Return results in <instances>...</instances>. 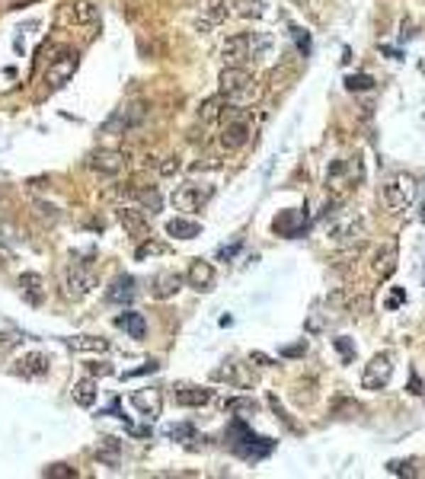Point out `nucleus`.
Instances as JSON below:
<instances>
[{"label": "nucleus", "instance_id": "42", "mask_svg": "<svg viewBox=\"0 0 425 479\" xmlns=\"http://www.w3.org/2000/svg\"><path fill=\"white\" fill-rule=\"evenodd\" d=\"M42 476H58V479H65V476H77L74 470H67L65 463H55V466H45V473Z\"/></svg>", "mask_w": 425, "mask_h": 479}, {"label": "nucleus", "instance_id": "28", "mask_svg": "<svg viewBox=\"0 0 425 479\" xmlns=\"http://www.w3.org/2000/svg\"><path fill=\"white\" fill-rule=\"evenodd\" d=\"M167 233L176 236V240H195L202 233V224L199 221H186V217H173L167 224Z\"/></svg>", "mask_w": 425, "mask_h": 479}, {"label": "nucleus", "instance_id": "35", "mask_svg": "<svg viewBox=\"0 0 425 479\" xmlns=\"http://www.w3.org/2000/svg\"><path fill=\"white\" fill-rule=\"evenodd\" d=\"M346 87L352 89V93H361V89L374 87V77L371 74H352V77H346Z\"/></svg>", "mask_w": 425, "mask_h": 479}, {"label": "nucleus", "instance_id": "27", "mask_svg": "<svg viewBox=\"0 0 425 479\" xmlns=\"http://www.w3.org/2000/svg\"><path fill=\"white\" fill-rule=\"evenodd\" d=\"M227 6H231V19L233 16H243V19L265 16V4H263V0H227Z\"/></svg>", "mask_w": 425, "mask_h": 479}, {"label": "nucleus", "instance_id": "22", "mask_svg": "<svg viewBox=\"0 0 425 479\" xmlns=\"http://www.w3.org/2000/svg\"><path fill=\"white\" fill-rule=\"evenodd\" d=\"M371 272L377 275L380 281L384 278H390L393 272H397V243H384V246L374 253V265H371Z\"/></svg>", "mask_w": 425, "mask_h": 479}, {"label": "nucleus", "instance_id": "49", "mask_svg": "<svg viewBox=\"0 0 425 479\" xmlns=\"http://www.w3.org/2000/svg\"><path fill=\"white\" fill-rule=\"evenodd\" d=\"M294 4H301V6H307V4H310V0H294Z\"/></svg>", "mask_w": 425, "mask_h": 479}, {"label": "nucleus", "instance_id": "38", "mask_svg": "<svg viewBox=\"0 0 425 479\" xmlns=\"http://www.w3.org/2000/svg\"><path fill=\"white\" fill-rule=\"evenodd\" d=\"M87 374L90 377H109V374H116V368H112L109 361H90L87 364Z\"/></svg>", "mask_w": 425, "mask_h": 479}, {"label": "nucleus", "instance_id": "45", "mask_svg": "<svg viewBox=\"0 0 425 479\" xmlns=\"http://www.w3.org/2000/svg\"><path fill=\"white\" fill-rule=\"evenodd\" d=\"M176 170H180V160H167V163L160 166V172H163V176H173Z\"/></svg>", "mask_w": 425, "mask_h": 479}, {"label": "nucleus", "instance_id": "17", "mask_svg": "<svg viewBox=\"0 0 425 479\" xmlns=\"http://www.w3.org/2000/svg\"><path fill=\"white\" fill-rule=\"evenodd\" d=\"M16 287H20V297L26 300L29 307L45 304V278H42L39 272H23L20 281H16Z\"/></svg>", "mask_w": 425, "mask_h": 479}, {"label": "nucleus", "instance_id": "31", "mask_svg": "<svg viewBox=\"0 0 425 479\" xmlns=\"http://www.w3.org/2000/svg\"><path fill=\"white\" fill-rule=\"evenodd\" d=\"M297 217H301V214H294V211H285V214L275 217V224H272V227H275V233H282V236H297V233H301V227L294 224Z\"/></svg>", "mask_w": 425, "mask_h": 479}, {"label": "nucleus", "instance_id": "39", "mask_svg": "<svg viewBox=\"0 0 425 479\" xmlns=\"http://www.w3.org/2000/svg\"><path fill=\"white\" fill-rule=\"evenodd\" d=\"M342 412H361V406L355 400H339V402H333V415L336 419H342Z\"/></svg>", "mask_w": 425, "mask_h": 479}, {"label": "nucleus", "instance_id": "13", "mask_svg": "<svg viewBox=\"0 0 425 479\" xmlns=\"http://www.w3.org/2000/svg\"><path fill=\"white\" fill-rule=\"evenodd\" d=\"M128 402H131V409H135L141 419H148V422H157L160 419V412H163V393L160 390H154V387L135 390V393L128 396Z\"/></svg>", "mask_w": 425, "mask_h": 479}, {"label": "nucleus", "instance_id": "12", "mask_svg": "<svg viewBox=\"0 0 425 479\" xmlns=\"http://www.w3.org/2000/svg\"><path fill=\"white\" fill-rule=\"evenodd\" d=\"M87 166L93 172H99V176H122L125 166H128V157L122 150H112V147H99V150H93L87 157Z\"/></svg>", "mask_w": 425, "mask_h": 479}, {"label": "nucleus", "instance_id": "36", "mask_svg": "<svg viewBox=\"0 0 425 479\" xmlns=\"http://www.w3.org/2000/svg\"><path fill=\"white\" fill-rule=\"evenodd\" d=\"M157 253H163V246H160V243H154V240L148 236V240H144L141 246L135 249V259H148V255H157Z\"/></svg>", "mask_w": 425, "mask_h": 479}, {"label": "nucleus", "instance_id": "5", "mask_svg": "<svg viewBox=\"0 0 425 479\" xmlns=\"http://www.w3.org/2000/svg\"><path fill=\"white\" fill-rule=\"evenodd\" d=\"M323 233H326V240L333 243V246H355V243L365 240L368 224L361 214H339L326 224Z\"/></svg>", "mask_w": 425, "mask_h": 479}, {"label": "nucleus", "instance_id": "2", "mask_svg": "<svg viewBox=\"0 0 425 479\" xmlns=\"http://www.w3.org/2000/svg\"><path fill=\"white\" fill-rule=\"evenodd\" d=\"M227 441H231V451L237 453V457H243L246 463H256V460L269 457V453L275 451V441L250 431V428H246V419H233L231 422V428H227Z\"/></svg>", "mask_w": 425, "mask_h": 479}, {"label": "nucleus", "instance_id": "18", "mask_svg": "<svg viewBox=\"0 0 425 479\" xmlns=\"http://www.w3.org/2000/svg\"><path fill=\"white\" fill-rule=\"evenodd\" d=\"M182 285H186V275H180V272H160L154 278V285H150V297L170 300V297H176V294L182 291Z\"/></svg>", "mask_w": 425, "mask_h": 479}, {"label": "nucleus", "instance_id": "44", "mask_svg": "<svg viewBox=\"0 0 425 479\" xmlns=\"http://www.w3.org/2000/svg\"><path fill=\"white\" fill-rule=\"evenodd\" d=\"M307 351V342H301V345H288V348H282V355L285 358H297V355H304Z\"/></svg>", "mask_w": 425, "mask_h": 479}, {"label": "nucleus", "instance_id": "9", "mask_svg": "<svg viewBox=\"0 0 425 479\" xmlns=\"http://www.w3.org/2000/svg\"><path fill=\"white\" fill-rule=\"evenodd\" d=\"M211 198H214V185H208V182H182V185H176L173 189L170 202H173V208H180V211H202Z\"/></svg>", "mask_w": 425, "mask_h": 479}, {"label": "nucleus", "instance_id": "33", "mask_svg": "<svg viewBox=\"0 0 425 479\" xmlns=\"http://www.w3.org/2000/svg\"><path fill=\"white\" fill-rule=\"evenodd\" d=\"M16 345H23V332L20 329H0V355H10Z\"/></svg>", "mask_w": 425, "mask_h": 479}, {"label": "nucleus", "instance_id": "34", "mask_svg": "<svg viewBox=\"0 0 425 479\" xmlns=\"http://www.w3.org/2000/svg\"><path fill=\"white\" fill-rule=\"evenodd\" d=\"M416 460H393V463H387V470L393 473V476H419L416 470Z\"/></svg>", "mask_w": 425, "mask_h": 479}, {"label": "nucleus", "instance_id": "41", "mask_svg": "<svg viewBox=\"0 0 425 479\" xmlns=\"http://www.w3.org/2000/svg\"><path fill=\"white\" fill-rule=\"evenodd\" d=\"M157 368H160V361H157V358H150V361H144L141 368H135V370H125V377H141V374H154Z\"/></svg>", "mask_w": 425, "mask_h": 479}, {"label": "nucleus", "instance_id": "4", "mask_svg": "<svg viewBox=\"0 0 425 479\" xmlns=\"http://www.w3.org/2000/svg\"><path fill=\"white\" fill-rule=\"evenodd\" d=\"M144 121H148V102L135 99V102H125L122 109H116V112L103 121L99 131L103 134H131V131H138Z\"/></svg>", "mask_w": 425, "mask_h": 479}, {"label": "nucleus", "instance_id": "8", "mask_svg": "<svg viewBox=\"0 0 425 479\" xmlns=\"http://www.w3.org/2000/svg\"><path fill=\"white\" fill-rule=\"evenodd\" d=\"M77 67H80V55H77V51L61 48L58 55L48 61V67H45V87L48 89H61L65 83H71V77L77 74Z\"/></svg>", "mask_w": 425, "mask_h": 479}, {"label": "nucleus", "instance_id": "29", "mask_svg": "<svg viewBox=\"0 0 425 479\" xmlns=\"http://www.w3.org/2000/svg\"><path fill=\"white\" fill-rule=\"evenodd\" d=\"M224 96H211V99H205L202 102V109H199V119H202V125H214V121H221V109H224Z\"/></svg>", "mask_w": 425, "mask_h": 479}, {"label": "nucleus", "instance_id": "6", "mask_svg": "<svg viewBox=\"0 0 425 479\" xmlns=\"http://www.w3.org/2000/svg\"><path fill=\"white\" fill-rule=\"evenodd\" d=\"M416 192H419V182L409 172H393L384 182V192H380V195H384V204L390 211H406L416 202Z\"/></svg>", "mask_w": 425, "mask_h": 479}, {"label": "nucleus", "instance_id": "16", "mask_svg": "<svg viewBox=\"0 0 425 479\" xmlns=\"http://www.w3.org/2000/svg\"><path fill=\"white\" fill-rule=\"evenodd\" d=\"M173 400L176 406H186V409H202L214 400V390L199 387V383H176L173 387Z\"/></svg>", "mask_w": 425, "mask_h": 479}, {"label": "nucleus", "instance_id": "23", "mask_svg": "<svg viewBox=\"0 0 425 479\" xmlns=\"http://www.w3.org/2000/svg\"><path fill=\"white\" fill-rule=\"evenodd\" d=\"M116 326L128 332L131 338H144V336H148V319H144V313H138V310H122L116 316Z\"/></svg>", "mask_w": 425, "mask_h": 479}, {"label": "nucleus", "instance_id": "7", "mask_svg": "<svg viewBox=\"0 0 425 479\" xmlns=\"http://www.w3.org/2000/svg\"><path fill=\"white\" fill-rule=\"evenodd\" d=\"M96 285H99V275L93 272L90 265L71 262V268H67L65 278H61V294H65L67 300H84L87 294H93Z\"/></svg>", "mask_w": 425, "mask_h": 479}, {"label": "nucleus", "instance_id": "10", "mask_svg": "<svg viewBox=\"0 0 425 479\" xmlns=\"http://www.w3.org/2000/svg\"><path fill=\"white\" fill-rule=\"evenodd\" d=\"M99 19V6L90 0H65L55 10V23L58 26H90Z\"/></svg>", "mask_w": 425, "mask_h": 479}, {"label": "nucleus", "instance_id": "37", "mask_svg": "<svg viewBox=\"0 0 425 479\" xmlns=\"http://www.w3.org/2000/svg\"><path fill=\"white\" fill-rule=\"evenodd\" d=\"M333 345H336V351H339V355H342V361H352V358H355V345L352 342H348V338L346 336H339V338H333Z\"/></svg>", "mask_w": 425, "mask_h": 479}, {"label": "nucleus", "instance_id": "14", "mask_svg": "<svg viewBox=\"0 0 425 479\" xmlns=\"http://www.w3.org/2000/svg\"><path fill=\"white\" fill-rule=\"evenodd\" d=\"M52 370V358L45 351H26L23 358L13 361V374L16 377H26V380H39V377H48Z\"/></svg>", "mask_w": 425, "mask_h": 479}, {"label": "nucleus", "instance_id": "1", "mask_svg": "<svg viewBox=\"0 0 425 479\" xmlns=\"http://www.w3.org/2000/svg\"><path fill=\"white\" fill-rule=\"evenodd\" d=\"M218 93L233 106H253L259 96V83L243 64H227L218 77Z\"/></svg>", "mask_w": 425, "mask_h": 479}, {"label": "nucleus", "instance_id": "25", "mask_svg": "<svg viewBox=\"0 0 425 479\" xmlns=\"http://www.w3.org/2000/svg\"><path fill=\"white\" fill-rule=\"evenodd\" d=\"M71 396H74V402H77V406L90 409L93 402H96V396H99V390H96V380H93V377H84V380H74V387H71Z\"/></svg>", "mask_w": 425, "mask_h": 479}, {"label": "nucleus", "instance_id": "11", "mask_svg": "<svg viewBox=\"0 0 425 479\" xmlns=\"http://www.w3.org/2000/svg\"><path fill=\"white\" fill-rule=\"evenodd\" d=\"M393 377V355L390 351H377L361 370V387L365 390H384Z\"/></svg>", "mask_w": 425, "mask_h": 479}, {"label": "nucleus", "instance_id": "19", "mask_svg": "<svg viewBox=\"0 0 425 479\" xmlns=\"http://www.w3.org/2000/svg\"><path fill=\"white\" fill-rule=\"evenodd\" d=\"M135 294H138L135 278H131V275H118V278L109 285V291H106V304L125 307V304H131V300H135Z\"/></svg>", "mask_w": 425, "mask_h": 479}, {"label": "nucleus", "instance_id": "46", "mask_svg": "<svg viewBox=\"0 0 425 479\" xmlns=\"http://www.w3.org/2000/svg\"><path fill=\"white\" fill-rule=\"evenodd\" d=\"M250 361H256L259 368H272V361H269V358L263 355V351H253V355H250Z\"/></svg>", "mask_w": 425, "mask_h": 479}, {"label": "nucleus", "instance_id": "26", "mask_svg": "<svg viewBox=\"0 0 425 479\" xmlns=\"http://www.w3.org/2000/svg\"><path fill=\"white\" fill-rule=\"evenodd\" d=\"M224 409L233 419H253V415L259 412V402L253 400V396H231V400L224 402Z\"/></svg>", "mask_w": 425, "mask_h": 479}, {"label": "nucleus", "instance_id": "20", "mask_svg": "<svg viewBox=\"0 0 425 479\" xmlns=\"http://www.w3.org/2000/svg\"><path fill=\"white\" fill-rule=\"evenodd\" d=\"M211 380H218V383H231V387H250L253 377H250V374H243V364H237V361H224L221 368H214V370H211Z\"/></svg>", "mask_w": 425, "mask_h": 479}, {"label": "nucleus", "instance_id": "3", "mask_svg": "<svg viewBox=\"0 0 425 479\" xmlns=\"http://www.w3.org/2000/svg\"><path fill=\"white\" fill-rule=\"evenodd\" d=\"M272 48V38L263 32H237V35H227L221 42V57L224 64H246L263 57Z\"/></svg>", "mask_w": 425, "mask_h": 479}, {"label": "nucleus", "instance_id": "50", "mask_svg": "<svg viewBox=\"0 0 425 479\" xmlns=\"http://www.w3.org/2000/svg\"><path fill=\"white\" fill-rule=\"evenodd\" d=\"M0 268H4V259H0Z\"/></svg>", "mask_w": 425, "mask_h": 479}, {"label": "nucleus", "instance_id": "43", "mask_svg": "<svg viewBox=\"0 0 425 479\" xmlns=\"http://www.w3.org/2000/svg\"><path fill=\"white\" fill-rule=\"evenodd\" d=\"M35 208H39V214L45 217L48 224H55V221H58V208H52V204H45V202H35Z\"/></svg>", "mask_w": 425, "mask_h": 479}, {"label": "nucleus", "instance_id": "47", "mask_svg": "<svg viewBox=\"0 0 425 479\" xmlns=\"http://www.w3.org/2000/svg\"><path fill=\"white\" fill-rule=\"evenodd\" d=\"M237 249H240V243H233V246H224V249H221V259H233V255H237Z\"/></svg>", "mask_w": 425, "mask_h": 479}, {"label": "nucleus", "instance_id": "21", "mask_svg": "<svg viewBox=\"0 0 425 479\" xmlns=\"http://www.w3.org/2000/svg\"><path fill=\"white\" fill-rule=\"evenodd\" d=\"M186 281H189V287H195V291H211V287H214V268H211V262L195 259L192 265H189V272H186Z\"/></svg>", "mask_w": 425, "mask_h": 479}, {"label": "nucleus", "instance_id": "32", "mask_svg": "<svg viewBox=\"0 0 425 479\" xmlns=\"http://www.w3.org/2000/svg\"><path fill=\"white\" fill-rule=\"evenodd\" d=\"M269 406H272V412H275V415H278V419H282V425H285V428H288V431H294V434H301V431H304V428H301V425H297V422H294V419H291V415H288V412H285V406H282V402H278V396H269Z\"/></svg>", "mask_w": 425, "mask_h": 479}, {"label": "nucleus", "instance_id": "15", "mask_svg": "<svg viewBox=\"0 0 425 479\" xmlns=\"http://www.w3.org/2000/svg\"><path fill=\"white\" fill-rule=\"evenodd\" d=\"M116 221L125 227V233H131L135 240H148L150 236V221H148V211L144 208H118L116 211Z\"/></svg>", "mask_w": 425, "mask_h": 479}, {"label": "nucleus", "instance_id": "48", "mask_svg": "<svg viewBox=\"0 0 425 479\" xmlns=\"http://www.w3.org/2000/svg\"><path fill=\"white\" fill-rule=\"evenodd\" d=\"M409 393H425L422 383H419V377H412V380H409Z\"/></svg>", "mask_w": 425, "mask_h": 479}, {"label": "nucleus", "instance_id": "24", "mask_svg": "<svg viewBox=\"0 0 425 479\" xmlns=\"http://www.w3.org/2000/svg\"><path fill=\"white\" fill-rule=\"evenodd\" d=\"M65 345L74 351H93V355H106L112 348L109 338H103V336H71V338H65Z\"/></svg>", "mask_w": 425, "mask_h": 479}, {"label": "nucleus", "instance_id": "30", "mask_svg": "<svg viewBox=\"0 0 425 479\" xmlns=\"http://www.w3.org/2000/svg\"><path fill=\"white\" fill-rule=\"evenodd\" d=\"M135 198L141 202V208L148 211V214H160L163 198H160V192L157 189H135Z\"/></svg>", "mask_w": 425, "mask_h": 479}, {"label": "nucleus", "instance_id": "40", "mask_svg": "<svg viewBox=\"0 0 425 479\" xmlns=\"http://www.w3.org/2000/svg\"><path fill=\"white\" fill-rule=\"evenodd\" d=\"M167 434H170L173 441H189V438H195V428H192V425H173Z\"/></svg>", "mask_w": 425, "mask_h": 479}]
</instances>
